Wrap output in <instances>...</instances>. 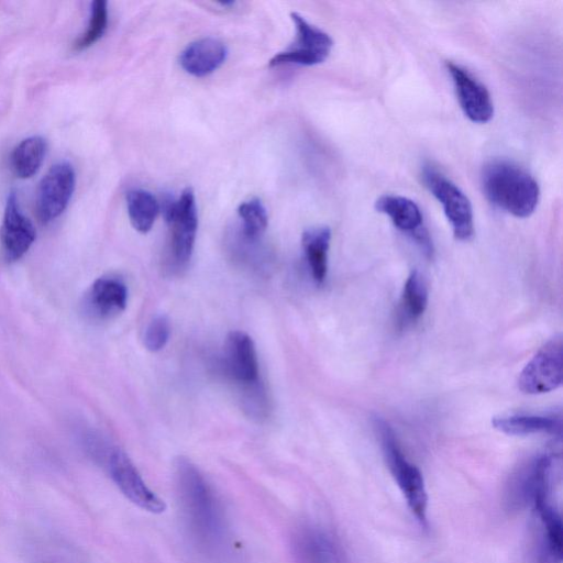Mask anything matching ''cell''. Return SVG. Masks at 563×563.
I'll list each match as a JSON object with an SVG mask.
<instances>
[{
    "label": "cell",
    "instance_id": "obj_4",
    "mask_svg": "<svg viewBox=\"0 0 563 563\" xmlns=\"http://www.w3.org/2000/svg\"><path fill=\"white\" fill-rule=\"evenodd\" d=\"M386 465L410 511L424 527L428 525V494L420 470L402 453L391 427L380 417L373 419Z\"/></svg>",
    "mask_w": 563,
    "mask_h": 563
},
{
    "label": "cell",
    "instance_id": "obj_23",
    "mask_svg": "<svg viewBox=\"0 0 563 563\" xmlns=\"http://www.w3.org/2000/svg\"><path fill=\"white\" fill-rule=\"evenodd\" d=\"M125 201L133 228L141 233L148 232L161 211L158 200L152 192L137 188L126 192Z\"/></svg>",
    "mask_w": 563,
    "mask_h": 563
},
{
    "label": "cell",
    "instance_id": "obj_12",
    "mask_svg": "<svg viewBox=\"0 0 563 563\" xmlns=\"http://www.w3.org/2000/svg\"><path fill=\"white\" fill-rule=\"evenodd\" d=\"M290 544L297 563H346L342 544L322 526L305 523L297 527Z\"/></svg>",
    "mask_w": 563,
    "mask_h": 563
},
{
    "label": "cell",
    "instance_id": "obj_21",
    "mask_svg": "<svg viewBox=\"0 0 563 563\" xmlns=\"http://www.w3.org/2000/svg\"><path fill=\"white\" fill-rule=\"evenodd\" d=\"M47 142L41 135L23 139L10 155V166L13 174L21 179L34 176L46 155Z\"/></svg>",
    "mask_w": 563,
    "mask_h": 563
},
{
    "label": "cell",
    "instance_id": "obj_18",
    "mask_svg": "<svg viewBox=\"0 0 563 563\" xmlns=\"http://www.w3.org/2000/svg\"><path fill=\"white\" fill-rule=\"evenodd\" d=\"M227 46L218 38L203 37L190 43L180 54L183 69L195 76L205 77L217 70L225 60Z\"/></svg>",
    "mask_w": 563,
    "mask_h": 563
},
{
    "label": "cell",
    "instance_id": "obj_3",
    "mask_svg": "<svg viewBox=\"0 0 563 563\" xmlns=\"http://www.w3.org/2000/svg\"><path fill=\"white\" fill-rule=\"evenodd\" d=\"M221 367L238 387L243 408L255 418L266 415L267 396L260 379L258 361L252 339L242 331H232L225 339Z\"/></svg>",
    "mask_w": 563,
    "mask_h": 563
},
{
    "label": "cell",
    "instance_id": "obj_14",
    "mask_svg": "<svg viewBox=\"0 0 563 563\" xmlns=\"http://www.w3.org/2000/svg\"><path fill=\"white\" fill-rule=\"evenodd\" d=\"M459 103L464 114L475 123H486L494 114V106L487 88L467 69L453 62H446Z\"/></svg>",
    "mask_w": 563,
    "mask_h": 563
},
{
    "label": "cell",
    "instance_id": "obj_20",
    "mask_svg": "<svg viewBox=\"0 0 563 563\" xmlns=\"http://www.w3.org/2000/svg\"><path fill=\"white\" fill-rule=\"evenodd\" d=\"M493 427L509 435H529L536 433H560L561 419L544 415H509L494 417Z\"/></svg>",
    "mask_w": 563,
    "mask_h": 563
},
{
    "label": "cell",
    "instance_id": "obj_22",
    "mask_svg": "<svg viewBox=\"0 0 563 563\" xmlns=\"http://www.w3.org/2000/svg\"><path fill=\"white\" fill-rule=\"evenodd\" d=\"M399 303L401 324L412 323L423 314L428 305V288L417 269L411 271L407 277Z\"/></svg>",
    "mask_w": 563,
    "mask_h": 563
},
{
    "label": "cell",
    "instance_id": "obj_5",
    "mask_svg": "<svg viewBox=\"0 0 563 563\" xmlns=\"http://www.w3.org/2000/svg\"><path fill=\"white\" fill-rule=\"evenodd\" d=\"M98 460L104 465L119 490L132 504L151 514L166 510L165 501L146 485L136 466L120 448L107 445Z\"/></svg>",
    "mask_w": 563,
    "mask_h": 563
},
{
    "label": "cell",
    "instance_id": "obj_15",
    "mask_svg": "<svg viewBox=\"0 0 563 563\" xmlns=\"http://www.w3.org/2000/svg\"><path fill=\"white\" fill-rule=\"evenodd\" d=\"M375 208L386 214L397 229L410 235L428 255L432 254V243L415 201L402 196L384 195L376 200Z\"/></svg>",
    "mask_w": 563,
    "mask_h": 563
},
{
    "label": "cell",
    "instance_id": "obj_7",
    "mask_svg": "<svg viewBox=\"0 0 563 563\" xmlns=\"http://www.w3.org/2000/svg\"><path fill=\"white\" fill-rule=\"evenodd\" d=\"M552 459L541 454L522 465L509 479L505 503L509 510L533 509L550 499Z\"/></svg>",
    "mask_w": 563,
    "mask_h": 563
},
{
    "label": "cell",
    "instance_id": "obj_10",
    "mask_svg": "<svg viewBox=\"0 0 563 563\" xmlns=\"http://www.w3.org/2000/svg\"><path fill=\"white\" fill-rule=\"evenodd\" d=\"M76 186V173L66 161L49 167L41 179L35 199L36 213L42 223L58 218L67 208Z\"/></svg>",
    "mask_w": 563,
    "mask_h": 563
},
{
    "label": "cell",
    "instance_id": "obj_25",
    "mask_svg": "<svg viewBox=\"0 0 563 563\" xmlns=\"http://www.w3.org/2000/svg\"><path fill=\"white\" fill-rule=\"evenodd\" d=\"M108 26V3L103 0H95L90 7V18L87 29L76 38L73 48L77 52L92 46L104 34Z\"/></svg>",
    "mask_w": 563,
    "mask_h": 563
},
{
    "label": "cell",
    "instance_id": "obj_11",
    "mask_svg": "<svg viewBox=\"0 0 563 563\" xmlns=\"http://www.w3.org/2000/svg\"><path fill=\"white\" fill-rule=\"evenodd\" d=\"M562 384V340L544 344L527 363L518 378L519 389L529 395L552 391Z\"/></svg>",
    "mask_w": 563,
    "mask_h": 563
},
{
    "label": "cell",
    "instance_id": "obj_16",
    "mask_svg": "<svg viewBox=\"0 0 563 563\" xmlns=\"http://www.w3.org/2000/svg\"><path fill=\"white\" fill-rule=\"evenodd\" d=\"M128 289L125 284L113 276L97 278L82 299V312L92 320L110 319L126 307Z\"/></svg>",
    "mask_w": 563,
    "mask_h": 563
},
{
    "label": "cell",
    "instance_id": "obj_13",
    "mask_svg": "<svg viewBox=\"0 0 563 563\" xmlns=\"http://www.w3.org/2000/svg\"><path fill=\"white\" fill-rule=\"evenodd\" d=\"M35 236V228L22 212L15 192H10L0 227V247L4 261H19L30 250Z\"/></svg>",
    "mask_w": 563,
    "mask_h": 563
},
{
    "label": "cell",
    "instance_id": "obj_19",
    "mask_svg": "<svg viewBox=\"0 0 563 563\" xmlns=\"http://www.w3.org/2000/svg\"><path fill=\"white\" fill-rule=\"evenodd\" d=\"M331 230L320 225L307 229L301 236L302 250L313 280L322 285L328 272Z\"/></svg>",
    "mask_w": 563,
    "mask_h": 563
},
{
    "label": "cell",
    "instance_id": "obj_9",
    "mask_svg": "<svg viewBox=\"0 0 563 563\" xmlns=\"http://www.w3.org/2000/svg\"><path fill=\"white\" fill-rule=\"evenodd\" d=\"M290 18L297 32L296 43L288 49L275 54L269 60V66H313L324 62L333 46L331 36L310 24L297 12H291Z\"/></svg>",
    "mask_w": 563,
    "mask_h": 563
},
{
    "label": "cell",
    "instance_id": "obj_8",
    "mask_svg": "<svg viewBox=\"0 0 563 563\" xmlns=\"http://www.w3.org/2000/svg\"><path fill=\"white\" fill-rule=\"evenodd\" d=\"M159 207L170 228V250L174 261L178 265H184L191 257L198 228L195 194L188 187L177 199L164 198Z\"/></svg>",
    "mask_w": 563,
    "mask_h": 563
},
{
    "label": "cell",
    "instance_id": "obj_24",
    "mask_svg": "<svg viewBox=\"0 0 563 563\" xmlns=\"http://www.w3.org/2000/svg\"><path fill=\"white\" fill-rule=\"evenodd\" d=\"M238 214L241 220L243 235L249 241L257 240L265 232L268 216L265 206L258 198H251L241 202Z\"/></svg>",
    "mask_w": 563,
    "mask_h": 563
},
{
    "label": "cell",
    "instance_id": "obj_6",
    "mask_svg": "<svg viewBox=\"0 0 563 563\" xmlns=\"http://www.w3.org/2000/svg\"><path fill=\"white\" fill-rule=\"evenodd\" d=\"M421 178L442 205L455 239L467 241L474 234L473 208L467 196L432 164H424Z\"/></svg>",
    "mask_w": 563,
    "mask_h": 563
},
{
    "label": "cell",
    "instance_id": "obj_26",
    "mask_svg": "<svg viewBox=\"0 0 563 563\" xmlns=\"http://www.w3.org/2000/svg\"><path fill=\"white\" fill-rule=\"evenodd\" d=\"M170 333L169 321L166 316L159 314L155 317L147 325L144 334V345L151 352L162 350Z\"/></svg>",
    "mask_w": 563,
    "mask_h": 563
},
{
    "label": "cell",
    "instance_id": "obj_17",
    "mask_svg": "<svg viewBox=\"0 0 563 563\" xmlns=\"http://www.w3.org/2000/svg\"><path fill=\"white\" fill-rule=\"evenodd\" d=\"M532 511L537 522L536 555L538 563H561L563 556V533L560 512L550 499L537 505Z\"/></svg>",
    "mask_w": 563,
    "mask_h": 563
},
{
    "label": "cell",
    "instance_id": "obj_1",
    "mask_svg": "<svg viewBox=\"0 0 563 563\" xmlns=\"http://www.w3.org/2000/svg\"><path fill=\"white\" fill-rule=\"evenodd\" d=\"M177 499L191 539L208 554L222 550L228 540L223 505L214 487L188 459L175 463Z\"/></svg>",
    "mask_w": 563,
    "mask_h": 563
},
{
    "label": "cell",
    "instance_id": "obj_2",
    "mask_svg": "<svg viewBox=\"0 0 563 563\" xmlns=\"http://www.w3.org/2000/svg\"><path fill=\"white\" fill-rule=\"evenodd\" d=\"M481 183L486 198L499 209L517 217H529L538 206L537 180L522 167L504 159L488 162Z\"/></svg>",
    "mask_w": 563,
    "mask_h": 563
}]
</instances>
